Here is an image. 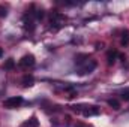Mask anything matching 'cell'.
<instances>
[{"mask_svg":"<svg viewBox=\"0 0 129 127\" xmlns=\"http://www.w3.org/2000/svg\"><path fill=\"white\" fill-rule=\"evenodd\" d=\"M66 23V17L60 12H53L51 17H50V24H51V29L53 30H59L62 29Z\"/></svg>","mask_w":129,"mask_h":127,"instance_id":"1","label":"cell"},{"mask_svg":"<svg viewBox=\"0 0 129 127\" xmlns=\"http://www.w3.org/2000/svg\"><path fill=\"white\" fill-rule=\"evenodd\" d=\"M23 97L21 96H14V97H9V99H6L5 102H3V106L6 108V109H15V108H20L21 105H23Z\"/></svg>","mask_w":129,"mask_h":127,"instance_id":"2","label":"cell"},{"mask_svg":"<svg viewBox=\"0 0 129 127\" xmlns=\"http://www.w3.org/2000/svg\"><path fill=\"white\" fill-rule=\"evenodd\" d=\"M98 63L95 61V60H87L86 63H83L80 67H78V75H86V73H92L95 69H96Z\"/></svg>","mask_w":129,"mask_h":127,"instance_id":"3","label":"cell"},{"mask_svg":"<svg viewBox=\"0 0 129 127\" xmlns=\"http://www.w3.org/2000/svg\"><path fill=\"white\" fill-rule=\"evenodd\" d=\"M20 66L21 67H32V66H35V55L33 54L23 55V58L20 60Z\"/></svg>","mask_w":129,"mask_h":127,"instance_id":"4","label":"cell"},{"mask_svg":"<svg viewBox=\"0 0 129 127\" xmlns=\"http://www.w3.org/2000/svg\"><path fill=\"white\" fill-rule=\"evenodd\" d=\"M84 117H92V115H99V108L98 106H87L83 109Z\"/></svg>","mask_w":129,"mask_h":127,"instance_id":"5","label":"cell"},{"mask_svg":"<svg viewBox=\"0 0 129 127\" xmlns=\"http://www.w3.org/2000/svg\"><path fill=\"white\" fill-rule=\"evenodd\" d=\"M23 21H24V29H26V30H29V32H33V30H35V24H33V20H32V14H30V15H24Z\"/></svg>","mask_w":129,"mask_h":127,"instance_id":"6","label":"cell"},{"mask_svg":"<svg viewBox=\"0 0 129 127\" xmlns=\"http://www.w3.org/2000/svg\"><path fill=\"white\" fill-rule=\"evenodd\" d=\"M117 57H119V52H117L116 49L108 51V54H107V63L108 64H114L116 63V60H117Z\"/></svg>","mask_w":129,"mask_h":127,"instance_id":"7","label":"cell"},{"mask_svg":"<svg viewBox=\"0 0 129 127\" xmlns=\"http://www.w3.org/2000/svg\"><path fill=\"white\" fill-rule=\"evenodd\" d=\"M21 84H23V87H32L35 84V78L32 75H24L23 79H21Z\"/></svg>","mask_w":129,"mask_h":127,"instance_id":"8","label":"cell"},{"mask_svg":"<svg viewBox=\"0 0 129 127\" xmlns=\"http://www.w3.org/2000/svg\"><path fill=\"white\" fill-rule=\"evenodd\" d=\"M38 126H39L38 118H36V117H30L27 121H24V123H23V126H21V127H38Z\"/></svg>","mask_w":129,"mask_h":127,"instance_id":"9","label":"cell"},{"mask_svg":"<svg viewBox=\"0 0 129 127\" xmlns=\"http://www.w3.org/2000/svg\"><path fill=\"white\" fill-rule=\"evenodd\" d=\"M87 60H89V55H87V54H80V55L75 57V63L78 64V66H81L83 63H86Z\"/></svg>","mask_w":129,"mask_h":127,"instance_id":"10","label":"cell"},{"mask_svg":"<svg viewBox=\"0 0 129 127\" xmlns=\"http://www.w3.org/2000/svg\"><path fill=\"white\" fill-rule=\"evenodd\" d=\"M108 105H110L113 109H120V102L116 100V99H110V100H108Z\"/></svg>","mask_w":129,"mask_h":127,"instance_id":"11","label":"cell"},{"mask_svg":"<svg viewBox=\"0 0 129 127\" xmlns=\"http://www.w3.org/2000/svg\"><path fill=\"white\" fill-rule=\"evenodd\" d=\"M14 67H15V61H14V58H8L6 63H5V69L11 70V69H14Z\"/></svg>","mask_w":129,"mask_h":127,"instance_id":"12","label":"cell"},{"mask_svg":"<svg viewBox=\"0 0 129 127\" xmlns=\"http://www.w3.org/2000/svg\"><path fill=\"white\" fill-rule=\"evenodd\" d=\"M128 43H129V32L125 30L123 36H122V45H128Z\"/></svg>","mask_w":129,"mask_h":127,"instance_id":"13","label":"cell"},{"mask_svg":"<svg viewBox=\"0 0 129 127\" xmlns=\"http://www.w3.org/2000/svg\"><path fill=\"white\" fill-rule=\"evenodd\" d=\"M33 15H35L38 20H42V18H44V11H42V9H38V11H36Z\"/></svg>","mask_w":129,"mask_h":127,"instance_id":"14","label":"cell"},{"mask_svg":"<svg viewBox=\"0 0 129 127\" xmlns=\"http://www.w3.org/2000/svg\"><path fill=\"white\" fill-rule=\"evenodd\" d=\"M6 14H8V12H6V9H5L3 6H0V17L3 18V17H6Z\"/></svg>","mask_w":129,"mask_h":127,"instance_id":"15","label":"cell"},{"mask_svg":"<svg viewBox=\"0 0 129 127\" xmlns=\"http://www.w3.org/2000/svg\"><path fill=\"white\" fill-rule=\"evenodd\" d=\"M122 99L123 100H129V91H123L122 93Z\"/></svg>","mask_w":129,"mask_h":127,"instance_id":"16","label":"cell"},{"mask_svg":"<svg viewBox=\"0 0 129 127\" xmlns=\"http://www.w3.org/2000/svg\"><path fill=\"white\" fill-rule=\"evenodd\" d=\"M74 127H86V126H84L83 123H77V124H75V126H74Z\"/></svg>","mask_w":129,"mask_h":127,"instance_id":"17","label":"cell"},{"mask_svg":"<svg viewBox=\"0 0 129 127\" xmlns=\"http://www.w3.org/2000/svg\"><path fill=\"white\" fill-rule=\"evenodd\" d=\"M2 55H3V49L0 48V57H2Z\"/></svg>","mask_w":129,"mask_h":127,"instance_id":"18","label":"cell"}]
</instances>
